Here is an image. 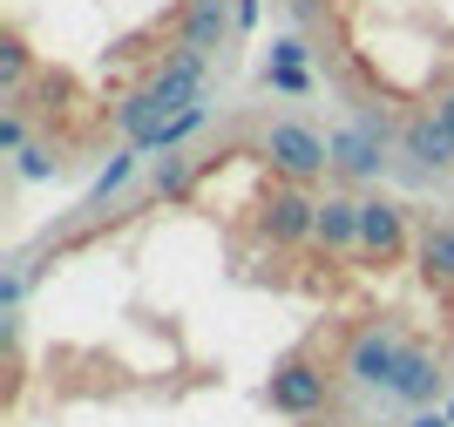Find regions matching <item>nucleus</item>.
Wrapping results in <instances>:
<instances>
[{"instance_id":"f257e3e1","label":"nucleus","mask_w":454,"mask_h":427,"mask_svg":"<svg viewBox=\"0 0 454 427\" xmlns=\"http://www.w3.org/2000/svg\"><path fill=\"white\" fill-rule=\"evenodd\" d=\"M0 427H454V210L305 115L115 156L7 272Z\"/></svg>"}]
</instances>
